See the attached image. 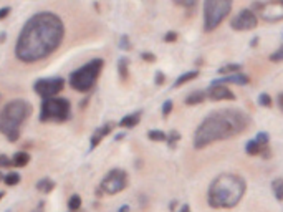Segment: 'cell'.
<instances>
[{"label":"cell","instance_id":"6da1fadb","mask_svg":"<svg viewBox=\"0 0 283 212\" xmlns=\"http://www.w3.org/2000/svg\"><path fill=\"white\" fill-rule=\"evenodd\" d=\"M65 35L62 18L53 12H38L27 20L18 35L15 57L23 63H35L50 57Z\"/></svg>","mask_w":283,"mask_h":212},{"label":"cell","instance_id":"7a4b0ae2","mask_svg":"<svg viewBox=\"0 0 283 212\" xmlns=\"http://www.w3.org/2000/svg\"><path fill=\"white\" fill-rule=\"evenodd\" d=\"M250 126V116L235 108H225L210 113L194 134V147L202 149V147L212 145L217 141L230 139L233 136L244 133Z\"/></svg>","mask_w":283,"mask_h":212},{"label":"cell","instance_id":"3957f363","mask_svg":"<svg viewBox=\"0 0 283 212\" xmlns=\"http://www.w3.org/2000/svg\"><path fill=\"white\" fill-rule=\"evenodd\" d=\"M247 193V182L240 176L224 173L212 181L207 193V202L214 209H232Z\"/></svg>","mask_w":283,"mask_h":212},{"label":"cell","instance_id":"277c9868","mask_svg":"<svg viewBox=\"0 0 283 212\" xmlns=\"http://www.w3.org/2000/svg\"><path fill=\"white\" fill-rule=\"evenodd\" d=\"M32 114V105L25 99H14L0 111V133L5 134L10 143L20 138V126Z\"/></svg>","mask_w":283,"mask_h":212},{"label":"cell","instance_id":"5b68a950","mask_svg":"<svg viewBox=\"0 0 283 212\" xmlns=\"http://www.w3.org/2000/svg\"><path fill=\"white\" fill-rule=\"evenodd\" d=\"M104 62L101 58H95L91 62H88L86 65L75 70L70 75V86L73 90L80 91V93H86L95 86L96 80H98L101 70H103Z\"/></svg>","mask_w":283,"mask_h":212},{"label":"cell","instance_id":"8992f818","mask_svg":"<svg viewBox=\"0 0 283 212\" xmlns=\"http://www.w3.org/2000/svg\"><path fill=\"white\" fill-rule=\"evenodd\" d=\"M232 10L230 0H207L204 3V32H214Z\"/></svg>","mask_w":283,"mask_h":212},{"label":"cell","instance_id":"52a82bcc","mask_svg":"<svg viewBox=\"0 0 283 212\" xmlns=\"http://www.w3.org/2000/svg\"><path fill=\"white\" fill-rule=\"evenodd\" d=\"M71 106L67 98H50L43 99L42 108H40V121L42 123H63L70 118Z\"/></svg>","mask_w":283,"mask_h":212},{"label":"cell","instance_id":"ba28073f","mask_svg":"<svg viewBox=\"0 0 283 212\" xmlns=\"http://www.w3.org/2000/svg\"><path fill=\"white\" fill-rule=\"evenodd\" d=\"M252 10L257 17H260L265 22H280L283 20V0L275 2H255L252 5Z\"/></svg>","mask_w":283,"mask_h":212},{"label":"cell","instance_id":"9c48e42d","mask_svg":"<svg viewBox=\"0 0 283 212\" xmlns=\"http://www.w3.org/2000/svg\"><path fill=\"white\" fill-rule=\"evenodd\" d=\"M128 186V174L123 169H113L106 174V178L101 181V191L104 194L115 196L126 189Z\"/></svg>","mask_w":283,"mask_h":212},{"label":"cell","instance_id":"30bf717a","mask_svg":"<svg viewBox=\"0 0 283 212\" xmlns=\"http://www.w3.org/2000/svg\"><path fill=\"white\" fill-rule=\"evenodd\" d=\"M65 88V80L60 77L55 78H40L35 82L33 90L38 97H42L43 99H50L56 98V95L62 93Z\"/></svg>","mask_w":283,"mask_h":212},{"label":"cell","instance_id":"8fae6325","mask_svg":"<svg viewBox=\"0 0 283 212\" xmlns=\"http://www.w3.org/2000/svg\"><path fill=\"white\" fill-rule=\"evenodd\" d=\"M258 23V17L253 14L252 9H242L238 14L230 20V27L235 32H249L253 30Z\"/></svg>","mask_w":283,"mask_h":212},{"label":"cell","instance_id":"7c38bea8","mask_svg":"<svg viewBox=\"0 0 283 212\" xmlns=\"http://www.w3.org/2000/svg\"><path fill=\"white\" fill-rule=\"evenodd\" d=\"M205 97L212 101H233L235 99V95L225 85H210L209 90L205 91Z\"/></svg>","mask_w":283,"mask_h":212},{"label":"cell","instance_id":"4fadbf2b","mask_svg":"<svg viewBox=\"0 0 283 212\" xmlns=\"http://www.w3.org/2000/svg\"><path fill=\"white\" fill-rule=\"evenodd\" d=\"M227 83H232V85H238V86H244V85H249L250 83V78L247 75H242V73H232V75H227V77H222L219 80L212 83V85H227Z\"/></svg>","mask_w":283,"mask_h":212},{"label":"cell","instance_id":"5bb4252c","mask_svg":"<svg viewBox=\"0 0 283 212\" xmlns=\"http://www.w3.org/2000/svg\"><path fill=\"white\" fill-rule=\"evenodd\" d=\"M111 130H113V125H111V123H108V125H103L101 128H98V130H96L95 133H93L91 139H90V147H91V149L98 147V146H100V143L103 141V138H106V136L111 133Z\"/></svg>","mask_w":283,"mask_h":212},{"label":"cell","instance_id":"9a60e30c","mask_svg":"<svg viewBox=\"0 0 283 212\" xmlns=\"http://www.w3.org/2000/svg\"><path fill=\"white\" fill-rule=\"evenodd\" d=\"M141 116H143V111H134L131 114H126L123 119L119 121V128H134L139 125Z\"/></svg>","mask_w":283,"mask_h":212},{"label":"cell","instance_id":"2e32d148","mask_svg":"<svg viewBox=\"0 0 283 212\" xmlns=\"http://www.w3.org/2000/svg\"><path fill=\"white\" fill-rule=\"evenodd\" d=\"M266 147L268 146H262V145H258L255 139H250V141L245 145V153L249 156H260L262 153H264V149H266Z\"/></svg>","mask_w":283,"mask_h":212},{"label":"cell","instance_id":"e0dca14e","mask_svg":"<svg viewBox=\"0 0 283 212\" xmlns=\"http://www.w3.org/2000/svg\"><path fill=\"white\" fill-rule=\"evenodd\" d=\"M205 91H194V93L189 95L187 98H185V105L189 106H196V105H200V103L205 101Z\"/></svg>","mask_w":283,"mask_h":212},{"label":"cell","instance_id":"ac0fdd59","mask_svg":"<svg viewBox=\"0 0 283 212\" xmlns=\"http://www.w3.org/2000/svg\"><path fill=\"white\" fill-rule=\"evenodd\" d=\"M197 77H199V71L197 70H192V71H187V73H184V75H181L179 78L174 82V88H179V86H183L185 85V83H189L191 80H196Z\"/></svg>","mask_w":283,"mask_h":212},{"label":"cell","instance_id":"d6986e66","mask_svg":"<svg viewBox=\"0 0 283 212\" xmlns=\"http://www.w3.org/2000/svg\"><path fill=\"white\" fill-rule=\"evenodd\" d=\"M28 163H30V154L23 153V151L15 153L14 158H12V166H15V167H23V166H27Z\"/></svg>","mask_w":283,"mask_h":212},{"label":"cell","instance_id":"ffe728a7","mask_svg":"<svg viewBox=\"0 0 283 212\" xmlns=\"http://www.w3.org/2000/svg\"><path fill=\"white\" fill-rule=\"evenodd\" d=\"M118 73H119V78L123 82H126L129 78V60L126 57H121L119 62H118Z\"/></svg>","mask_w":283,"mask_h":212},{"label":"cell","instance_id":"44dd1931","mask_svg":"<svg viewBox=\"0 0 283 212\" xmlns=\"http://www.w3.org/2000/svg\"><path fill=\"white\" fill-rule=\"evenodd\" d=\"M53 189H55V182L48 178L40 179V181L37 182V191H40L42 194H50Z\"/></svg>","mask_w":283,"mask_h":212},{"label":"cell","instance_id":"7402d4cb","mask_svg":"<svg viewBox=\"0 0 283 212\" xmlns=\"http://www.w3.org/2000/svg\"><path fill=\"white\" fill-rule=\"evenodd\" d=\"M272 191H273L275 199L283 202V179L282 178H277L272 181Z\"/></svg>","mask_w":283,"mask_h":212},{"label":"cell","instance_id":"603a6c76","mask_svg":"<svg viewBox=\"0 0 283 212\" xmlns=\"http://www.w3.org/2000/svg\"><path fill=\"white\" fill-rule=\"evenodd\" d=\"M148 138L154 143H161L167 139V133H164V131H161V130H151L148 133Z\"/></svg>","mask_w":283,"mask_h":212},{"label":"cell","instance_id":"cb8c5ba5","mask_svg":"<svg viewBox=\"0 0 283 212\" xmlns=\"http://www.w3.org/2000/svg\"><path fill=\"white\" fill-rule=\"evenodd\" d=\"M240 68H242V65H238V63H233V65H225V66L219 68V75H222V77H227V75L238 73Z\"/></svg>","mask_w":283,"mask_h":212},{"label":"cell","instance_id":"d4e9b609","mask_svg":"<svg viewBox=\"0 0 283 212\" xmlns=\"http://www.w3.org/2000/svg\"><path fill=\"white\" fill-rule=\"evenodd\" d=\"M82 207V197L78 194H73L70 199H68V209L70 211H78Z\"/></svg>","mask_w":283,"mask_h":212},{"label":"cell","instance_id":"484cf974","mask_svg":"<svg viewBox=\"0 0 283 212\" xmlns=\"http://www.w3.org/2000/svg\"><path fill=\"white\" fill-rule=\"evenodd\" d=\"M3 182L7 184V186H17V184L20 182V174L18 173H9L3 178Z\"/></svg>","mask_w":283,"mask_h":212},{"label":"cell","instance_id":"4316f807","mask_svg":"<svg viewBox=\"0 0 283 212\" xmlns=\"http://www.w3.org/2000/svg\"><path fill=\"white\" fill-rule=\"evenodd\" d=\"M179 139H181V134L177 133V131H171V133L167 134V139H166V141H167L169 147H171V149H174V147H176V145H177V141H179Z\"/></svg>","mask_w":283,"mask_h":212},{"label":"cell","instance_id":"83f0119b","mask_svg":"<svg viewBox=\"0 0 283 212\" xmlns=\"http://www.w3.org/2000/svg\"><path fill=\"white\" fill-rule=\"evenodd\" d=\"M258 105L264 106V108H272V97L268 93H262L258 97Z\"/></svg>","mask_w":283,"mask_h":212},{"label":"cell","instance_id":"f1b7e54d","mask_svg":"<svg viewBox=\"0 0 283 212\" xmlns=\"http://www.w3.org/2000/svg\"><path fill=\"white\" fill-rule=\"evenodd\" d=\"M255 141L258 143V145H262V146H268L270 138H268V134H266L265 131H262V133H258V134H257Z\"/></svg>","mask_w":283,"mask_h":212},{"label":"cell","instance_id":"f546056e","mask_svg":"<svg viewBox=\"0 0 283 212\" xmlns=\"http://www.w3.org/2000/svg\"><path fill=\"white\" fill-rule=\"evenodd\" d=\"M172 108H174L172 99H167V101H164V105H163V116H164V118H167V116L171 114Z\"/></svg>","mask_w":283,"mask_h":212},{"label":"cell","instance_id":"4dcf8cb0","mask_svg":"<svg viewBox=\"0 0 283 212\" xmlns=\"http://www.w3.org/2000/svg\"><path fill=\"white\" fill-rule=\"evenodd\" d=\"M270 60H272V62H283V45L277 51H273V53L270 55Z\"/></svg>","mask_w":283,"mask_h":212},{"label":"cell","instance_id":"1f68e13d","mask_svg":"<svg viewBox=\"0 0 283 212\" xmlns=\"http://www.w3.org/2000/svg\"><path fill=\"white\" fill-rule=\"evenodd\" d=\"M119 49L121 50H131V43H129V38L128 35H123L119 40Z\"/></svg>","mask_w":283,"mask_h":212},{"label":"cell","instance_id":"d6a6232c","mask_svg":"<svg viewBox=\"0 0 283 212\" xmlns=\"http://www.w3.org/2000/svg\"><path fill=\"white\" fill-rule=\"evenodd\" d=\"M177 38H179L177 32H167V33L164 35V42H167V43H174Z\"/></svg>","mask_w":283,"mask_h":212},{"label":"cell","instance_id":"836d02e7","mask_svg":"<svg viewBox=\"0 0 283 212\" xmlns=\"http://www.w3.org/2000/svg\"><path fill=\"white\" fill-rule=\"evenodd\" d=\"M176 5L184 7V9H194V7L197 5V2H196V0H189V2H181V0H177Z\"/></svg>","mask_w":283,"mask_h":212},{"label":"cell","instance_id":"e575fe53","mask_svg":"<svg viewBox=\"0 0 283 212\" xmlns=\"http://www.w3.org/2000/svg\"><path fill=\"white\" fill-rule=\"evenodd\" d=\"M141 58H143L144 62H149V63L156 62V55H152L151 51H144V53H141Z\"/></svg>","mask_w":283,"mask_h":212},{"label":"cell","instance_id":"d590c367","mask_svg":"<svg viewBox=\"0 0 283 212\" xmlns=\"http://www.w3.org/2000/svg\"><path fill=\"white\" fill-rule=\"evenodd\" d=\"M164 82H166V75L163 73V71H157L156 77H154V83L157 86H161V85H164Z\"/></svg>","mask_w":283,"mask_h":212},{"label":"cell","instance_id":"8d00e7d4","mask_svg":"<svg viewBox=\"0 0 283 212\" xmlns=\"http://www.w3.org/2000/svg\"><path fill=\"white\" fill-rule=\"evenodd\" d=\"M12 166V158L9 156H0V167H10Z\"/></svg>","mask_w":283,"mask_h":212},{"label":"cell","instance_id":"74e56055","mask_svg":"<svg viewBox=\"0 0 283 212\" xmlns=\"http://www.w3.org/2000/svg\"><path fill=\"white\" fill-rule=\"evenodd\" d=\"M10 14V7H3V9H0V20L7 18Z\"/></svg>","mask_w":283,"mask_h":212},{"label":"cell","instance_id":"f35d334b","mask_svg":"<svg viewBox=\"0 0 283 212\" xmlns=\"http://www.w3.org/2000/svg\"><path fill=\"white\" fill-rule=\"evenodd\" d=\"M177 212H191V207H189V206H187V204H184V206H183V207H181V209H179V211H177Z\"/></svg>","mask_w":283,"mask_h":212},{"label":"cell","instance_id":"ab89813d","mask_svg":"<svg viewBox=\"0 0 283 212\" xmlns=\"http://www.w3.org/2000/svg\"><path fill=\"white\" fill-rule=\"evenodd\" d=\"M278 106H280L283 111V93H280V97H278Z\"/></svg>","mask_w":283,"mask_h":212},{"label":"cell","instance_id":"60d3db41","mask_svg":"<svg viewBox=\"0 0 283 212\" xmlns=\"http://www.w3.org/2000/svg\"><path fill=\"white\" fill-rule=\"evenodd\" d=\"M118 212H129V206H123V207H119Z\"/></svg>","mask_w":283,"mask_h":212},{"label":"cell","instance_id":"b9f144b4","mask_svg":"<svg viewBox=\"0 0 283 212\" xmlns=\"http://www.w3.org/2000/svg\"><path fill=\"white\" fill-rule=\"evenodd\" d=\"M257 43H258V37L252 38V43H250V45H252V47H257Z\"/></svg>","mask_w":283,"mask_h":212},{"label":"cell","instance_id":"7bdbcfd3","mask_svg":"<svg viewBox=\"0 0 283 212\" xmlns=\"http://www.w3.org/2000/svg\"><path fill=\"white\" fill-rule=\"evenodd\" d=\"M0 42H5V33L0 35Z\"/></svg>","mask_w":283,"mask_h":212},{"label":"cell","instance_id":"ee69618b","mask_svg":"<svg viewBox=\"0 0 283 212\" xmlns=\"http://www.w3.org/2000/svg\"><path fill=\"white\" fill-rule=\"evenodd\" d=\"M3 196H5V193H3V191H0V201L3 199Z\"/></svg>","mask_w":283,"mask_h":212},{"label":"cell","instance_id":"f6af8a7d","mask_svg":"<svg viewBox=\"0 0 283 212\" xmlns=\"http://www.w3.org/2000/svg\"><path fill=\"white\" fill-rule=\"evenodd\" d=\"M3 178H5V176H3L2 173H0V181H3Z\"/></svg>","mask_w":283,"mask_h":212},{"label":"cell","instance_id":"bcb514c9","mask_svg":"<svg viewBox=\"0 0 283 212\" xmlns=\"http://www.w3.org/2000/svg\"><path fill=\"white\" fill-rule=\"evenodd\" d=\"M32 212H43L42 209H35V211H32Z\"/></svg>","mask_w":283,"mask_h":212},{"label":"cell","instance_id":"7dc6e473","mask_svg":"<svg viewBox=\"0 0 283 212\" xmlns=\"http://www.w3.org/2000/svg\"><path fill=\"white\" fill-rule=\"evenodd\" d=\"M0 99H2V95H0Z\"/></svg>","mask_w":283,"mask_h":212}]
</instances>
